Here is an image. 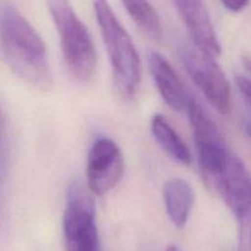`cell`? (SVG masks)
I'll use <instances>...</instances> for the list:
<instances>
[{
  "label": "cell",
  "instance_id": "1",
  "mask_svg": "<svg viewBox=\"0 0 251 251\" xmlns=\"http://www.w3.org/2000/svg\"><path fill=\"white\" fill-rule=\"evenodd\" d=\"M0 50L20 78L38 90L53 88L46 43L28 20L10 2L0 5Z\"/></svg>",
  "mask_w": 251,
  "mask_h": 251
},
{
  "label": "cell",
  "instance_id": "2",
  "mask_svg": "<svg viewBox=\"0 0 251 251\" xmlns=\"http://www.w3.org/2000/svg\"><path fill=\"white\" fill-rule=\"evenodd\" d=\"M93 7L109 55L115 88L123 98L134 97L142 77L141 60L136 47L107 1L93 2Z\"/></svg>",
  "mask_w": 251,
  "mask_h": 251
},
{
  "label": "cell",
  "instance_id": "3",
  "mask_svg": "<svg viewBox=\"0 0 251 251\" xmlns=\"http://www.w3.org/2000/svg\"><path fill=\"white\" fill-rule=\"evenodd\" d=\"M59 34L64 61L77 81L91 80L97 66V53L90 31L65 0L47 2Z\"/></svg>",
  "mask_w": 251,
  "mask_h": 251
},
{
  "label": "cell",
  "instance_id": "4",
  "mask_svg": "<svg viewBox=\"0 0 251 251\" xmlns=\"http://www.w3.org/2000/svg\"><path fill=\"white\" fill-rule=\"evenodd\" d=\"M63 229L66 251H100L95 203L80 180L68 188Z\"/></svg>",
  "mask_w": 251,
  "mask_h": 251
},
{
  "label": "cell",
  "instance_id": "5",
  "mask_svg": "<svg viewBox=\"0 0 251 251\" xmlns=\"http://www.w3.org/2000/svg\"><path fill=\"white\" fill-rule=\"evenodd\" d=\"M181 60L199 90L221 114L230 112L232 92L227 76L216 60L201 53L195 46L181 47Z\"/></svg>",
  "mask_w": 251,
  "mask_h": 251
},
{
  "label": "cell",
  "instance_id": "6",
  "mask_svg": "<svg viewBox=\"0 0 251 251\" xmlns=\"http://www.w3.org/2000/svg\"><path fill=\"white\" fill-rule=\"evenodd\" d=\"M125 172L123 152L109 137H100L91 146L87 157V185L92 194L102 196L115 188Z\"/></svg>",
  "mask_w": 251,
  "mask_h": 251
},
{
  "label": "cell",
  "instance_id": "7",
  "mask_svg": "<svg viewBox=\"0 0 251 251\" xmlns=\"http://www.w3.org/2000/svg\"><path fill=\"white\" fill-rule=\"evenodd\" d=\"M208 189L225 201L237 220L250 210L251 174L242 159L234 153Z\"/></svg>",
  "mask_w": 251,
  "mask_h": 251
},
{
  "label": "cell",
  "instance_id": "8",
  "mask_svg": "<svg viewBox=\"0 0 251 251\" xmlns=\"http://www.w3.org/2000/svg\"><path fill=\"white\" fill-rule=\"evenodd\" d=\"M194 46L206 55L216 59L221 55V44L207 7L201 1H174Z\"/></svg>",
  "mask_w": 251,
  "mask_h": 251
},
{
  "label": "cell",
  "instance_id": "9",
  "mask_svg": "<svg viewBox=\"0 0 251 251\" xmlns=\"http://www.w3.org/2000/svg\"><path fill=\"white\" fill-rule=\"evenodd\" d=\"M149 65L157 90L164 102L174 110L186 109L190 96L186 92L183 80L168 59L158 51L152 50L149 55Z\"/></svg>",
  "mask_w": 251,
  "mask_h": 251
},
{
  "label": "cell",
  "instance_id": "10",
  "mask_svg": "<svg viewBox=\"0 0 251 251\" xmlns=\"http://www.w3.org/2000/svg\"><path fill=\"white\" fill-rule=\"evenodd\" d=\"M163 201L168 218L176 227L188 223L195 202V193L190 183L181 178L168 179L163 188Z\"/></svg>",
  "mask_w": 251,
  "mask_h": 251
},
{
  "label": "cell",
  "instance_id": "11",
  "mask_svg": "<svg viewBox=\"0 0 251 251\" xmlns=\"http://www.w3.org/2000/svg\"><path fill=\"white\" fill-rule=\"evenodd\" d=\"M151 131L157 144L174 161L185 167H189L193 163V154L189 147L163 115L156 114L152 118Z\"/></svg>",
  "mask_w": 251,
  "mask_h": 251
},
{
  "label": "cell",
  "instance_id": "12",
  "mask_svg": "<svg viewBox=\"0 0 251 251\" xmlns=\"http://www.w3.org/2000/svg\"><path fill=\"white\" fill-rule=\"evenodd\" d=\"M125 10L140 29L153 41H159L163 34L161 17L152 4L147 1H124Z\"/></svg>",
  "mask_w": 251,
  "mask_h": 251
},
{
  "label": "cell",
  "instance_id": "13",
  "mask_svg": "<svg viewBox=\"0 0 251 251\" xmlns=\"http://www.w3.org/2000/svg\"><path fill=\"white\" fill-rule=\"evenodd\" d=\"M186 112H188L190 125L193 127L195 142L222 139V135H221L215 120L203 109L200 102L191 96L189 98L188 105H186Z\"/></svg>",
  "mask_w": 251,
  "mask_h": 251
},
{
  "label": "cell",
  "instance_id": "14",
  "mask_svg": "<svg viewBox=\"0 0 251 251\" xmlns=\"http://www.w3.org/2000/svg\"><path fill=\"white\" fill-rule=\"evenodd\" d=\"M239 222V250L251 251V207L242 217L238 218Z\"/></svg>",
  "mask_w": 251,
  "mask_h": 251
},
{
  "label": "cell",
  "instance_id": "15",
  "mask_svg": "<svg viewBox=\"0 0 251 251\" xmlns=\"http://www.w3.org/2000/svg\"><path fill=\"white\" fill-rule=\"evenodd\" d=\"M235 81H237V86L239 91L243 93L245 100L251 105V80L244 77V76H237V80Z\"/></svg>",
  "mask_w": 251,
  "mask_h": 251
},
{
  "label": "cell",
  "instance_id": "16",
  "mask_svg": "<svg viewBox=\"0 0 251 251\" xmlns=\"http://www.w3.org/2000/svg\"><path fill=\"white\" fill-rule=\"evenodd\" d=\"M222 5L230 12H240L249 5L247 0H225Z\"/></svg>",
  "mask_w": 251,
  "mask_h": 251
},
{
  "label": "cell",
  "instance_id": "17",
  "mask_svg": "<svg viewBox=\"0 0 251 251\" xmlns=\"http://www.w3.org/2000/svg\"><path fill=\"white\" fill-rule=\"evenodd\" d=\"M5 171H6V156L4 153L0 156V199H1L2 185H4Z\"/></svg>",
  "mask_w": 251,
  "mask_h": 251
},
{
  "label": "cell",
  "instance_id": "18",
  "mask_svg": "<svg viewBox=\"0 0 251 251\" xmlns=\"http://www.w3.org/2000/svg\"><path fill=\"white\" fill-rule=\"evenodd\" d=\"M243 63H244L245 68H247L248 70H249L251 73V58H250V56H245V58L243 59Z\"/></svg>",
  "mask_w": 251,
  "mask_h": 251
},
{
  "label": "cell",
  "instance_id": "19",
  "mask_svg": "<svg viewBox=\"0 0 251 251\" xmlns=\"http://www.w3.org/2000/svg\"><path fill=\"white\" fill-rule=\"evenodd\" d=\"M166 251H181V250L179 249V248L176 247V245H173V244H172V245H169L168 248H167V250H166Z\"/></svg>",
  "mask_w": 251,
  "mask_h": 251
},
{
  "label": "cell",
  "instance_id": "20",
  "mask_svg": "<svg viewBox=\"0 0 251 251\" xmlns=\"http://www.w3.org/2000/svg\"><path fill=\"white\" fill-rule=\"evenodd\" d=\"M142 251H153V249H151V248H146V249L142 250Z\"/></svg>",
  "mask_w": 251,
  "mask_h": 251
}]
</instances>
